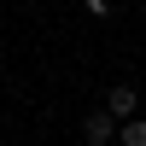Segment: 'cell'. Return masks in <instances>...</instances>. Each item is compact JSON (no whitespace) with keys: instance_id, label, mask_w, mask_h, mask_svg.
<instances>
[{"instance_id":"obj_3","label":"cell","mask_w":146,"mask_h":146,"mask_svg":"<svg viewBox=\"0 0 146 146\" xmlns=\"http://www.w3.org/2000/svg\"><path fill=\"white\" fill-rule=\"evenodd\" d=\"M117 140H123V146H146V123H140V117H129V123L117 129Z\"/></svg>"},{"instance_id":"obj_1","label":"cell","mask_w":146,"mask_h":146,"mask_svg":"<svg viewBox=\"0 0 146 146\" xmlns=\"http://www.w3.org/2000/svg\"><path fill=\"white\" fill-rule=\"evenodd\" d=\"M105 111H111L117 123H129V117H135V88H129V82H117V88L105 94Z\"/></svg>"},{"instance_id":"obj_2","label":"cell","mask_w":146,"mask_h":146,"mask_svg":"<svg viewBox=\"0 0 146 146\" xmlns=\"http://www.w3.org/2000/svg\"><path fill=\"white\" fill-rule=\"evenodd\" d=\"M111 135H117V117L111 111H94L88 117V146H111Z\"/></svg>"}]
</instances>
